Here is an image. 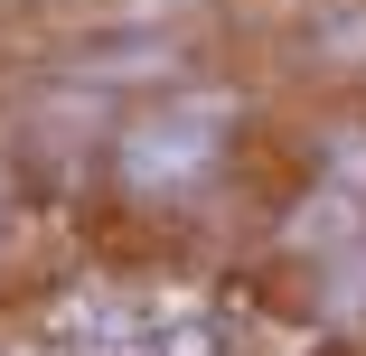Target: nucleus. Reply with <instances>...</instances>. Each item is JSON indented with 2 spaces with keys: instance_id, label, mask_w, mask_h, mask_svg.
Masks as SVG:
<instances>
[{
  "instance_id": "nucleus-1",
  "label": "nucleus",
  "mask_w": 366,
  "mask_h": 356,
  "mask_svg": "<svg viewBox=\"0 0 366 356\" xmlns=\"http://www.w3.org/2000/svg\"><path fill=\"white\" fill-rule=\"evenodd\" d=\"M47 356H235V337L197 300L160 291V300H85V310H66Z\"/></svg>"
},
{
  "instance_id": "nucleus-2",
  "label": "nucleus",
  "mask_w": 366,
  "mask_h": 356,
  "mask_svg": "<svg viewBox=\"0 0 366 356\" xmlns=\"http://www.w3.org/2000/svg\"><path fill=\"white\" fill-rule=\"evenodd\" d=\"M207 169V122H160L132 141V178H188Z\"/></svg>"
}]
</instances>
